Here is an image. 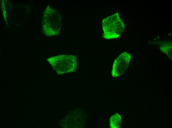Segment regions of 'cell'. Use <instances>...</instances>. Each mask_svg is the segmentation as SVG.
<instances>
[{"label": "cell", "instance_id": "cell-1", "mask_svg": "<svg viewBox=\"0 0 172 128\" xmlns=\"http://www.w3.org/2000/svg\"><path fill=\"white\" fill-rule=\"evenodd\" d=\"M102 25L103 37L107 39L118 38L125 28V25L117 13L103 19Z\"/></svg>", "mask_w": 172, "mask_h": 128}, {"label": "cell", "instance_id": "cell-2", "mask_svg": "<svg viewBox=\"0 0 172 128\" xmlns=\"http://www.w3.org/2000/svg\"><path fill=\"white\" fill-rule=\"evenodd\" d=\"M43 19V29L46 34L58 35L62 27L61 17L59 12L49 7L44 13Z\"/></svg>", "mask_w": 172, "mask_h": 128}, {"label": "cell", "instance_id": "cell-3", "mask_svg": "<svg viewBox=\"0 0 172 128\" xmlns=\"http://www.w3.org/2000/svg\"><path fill=\"white\" fill-rule=\"evenodd\" d=\"M48 61L55 70L61 73L74 71L77 67V58L73 55H59Z\"/></svg>", "mask_w": 172, "mask_h": 128}, {"label": "cell", "instance_id": "cell-4", "mask_svg": "<svg viewBox=\"0 0 172 128\" xmlns=\"http://www.w3.org/2000/svg\"><path fill=\"white\" fill-rule=\"evenodd\" d=\"M131 56L126 52L121 53L115 60L113 63L111 75L114 77H118L123 74L126 71Z\"/></svg>", "mask_w": 172, "mask_h": 128}, {"label": "cell", "instance_id": "cell-5", "mask_svg": "<svg viewBox=\"0 0 172 128\" xmlns=\"http://www.w3.org/2000/svg\"><path fill=\"white\" fill-rule=\"evenodd\" d=\"M121 123V117L118 113L114 114L110 118V124L111 128H118L120 127Z\"/></svg>", "mask_w": 172, "mask_h": 128}]
</instances>
